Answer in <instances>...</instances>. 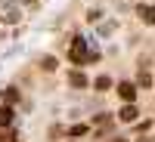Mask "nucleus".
<instances>
[{
  "label": "nucleus",
  "instance_id": "nucleus-1",
  "mask_svg": "<svg viewBox=\"0 0 155 142\" xmlns=\"http://www.w3.org/2000/svg\"><path fill=\"white\" fill-rule=\"evenodd\" d=\"M68 59L74 62V65H84V62H87V46H84V40H81V37H74V43H71V53H68Z\"/></svg>",
  "mask_w": 155,
  "mask_h": 142
},
{
  "label": "nucleus",
  "instance_id": "nucleus-2",
  "mask_svg": "<svg viewBox=\"0 0 155 142\" xmlns=\"http://www.w3.org/2000/svg\"><path fill=\"white\" fill-rule=\"evenodd\" d=\"M118 96H121L124 102H134V99H137V84H134V80H121V84H118Z\"/></svg>",
  "mask_w": 155,
  "mask_h": 142
},
{
  "label": "nucleus",
  "instance_id": "nucleus-3",
  "mask_svg": "<svg viewBox=\"0 0 155 142\" xmlns=\"http://www.w3.org/2000/svg\"><path fill=\"white\" fill-rule=\"evenodd\" d=\"M137 16L143 19L146 25H152V28H155V6H152V3H137Z\"/></svg>",
  "mask_w": 155,
  "mask_h": 142
},
{
  "label": "nucleus",
  "instance_id": "nucleus-4",
  "mask_svg": "<svg viewBox=\"0 0 155 142\" xmlns=\"http://www.w3.org/2000/svg\"><path fill=\"white\" fill-rule=\"evenodd\" d=\"M140 118V111H137V105H134V102H124V108L118 111V121H124V124H134Z\"/></svg>",
  "mask_w": 155,
  "mask_h": 142
},
{
  "label": "nucleus",
  "instance_id": "nucleus-5",
  "mask_svg": "<svg viewBox=\"0 0 155 142\" xmlns=\"http://www.w3.org/2000/svg\"><path fill=\"white\" fill-rule=\"evenodd\" d=\"M0 99H3V105H16V102L22 99V93H19V87H3Z\"/></svg>",
  "mask_w": 155,
  "mask_h": 142
},
{
  "label": "nucleus",
  "instance_id": "nucleus-6",
  "mask_svg": "<svg viewBox=\"0 0 155 142\" xmlns=\"http://www.w3.org/2000/svg\"><path fill=\"white\" fill-rule=\"evenodd\" d=\"M68 84H71L74 90H84V87H90V80H87V74H84V71H78V68H74V71L68 74Z\"/></svg>",
  "mask_w": 155,
  "mask_h": 142
},
{
  "label": "nucleus",
  "instance_id": "nucleus-7",
  "mask_svg": "<svg viewBox=\"0 0 155 142\" xmlns=\"http://www.w3.org/2000/svg\"><path fill=\"white\" fill-rule=\"evenodd\" d=\"M65 133H68L71 139H84V136L90 133V124H71V127H68Z\"/></svg>",
  "mask_w": 155,
  "mask_h": 142
},
{
  "label": "nucleus",
  "instance_id": "nucleus-8",
  "mask_svg": "<svg viewBox=\"0 0 155 142\" xmlns=\"http://www.w3.org/2000/svg\"><path fill=\"white\" fill-rule=\"evenodd\" d=\"M12 124V105H0V130H6Z\"/></svg>",
  "mask_w": 155,
  "mask_h": 142
},
{
  "label": "nucleus",
  "instance_id": "nucleus-9",
  "mask_svg": "<svg viewBox=\"0 0 155 142\" xmlns=\"http://www.w3.org/2000/svg\"><path fill=\"white\" fill-rule=\"evenodd\" d=\"M109 87H112V77H109V74H99L96 80H93V90H99V93H106Z\"/></svg>",
  "mask_w": 155,
  "mask_h": 142
},
{
  "label": "nucleus",
  "instance_id": "nucleus-10",
  "mask_svg": "<svg viewBox=\"0 0 155 142\" xmlns=\"http://www.w3.org/2000/svg\"><path fill=\"white\" fill-rule=\"evenodd\" d=\"M3 22H6V25L19 22V9H9V12H3Z\"/></svg>",
  "mask_w": 155,
  "mask_h": 142
},
{
  "label": "nucleus",
  "instance_id": "nucleus-11",
  "mask_svg": "<svg viewBox=\"0 0 155 142\" xmlns=\"http://www.w3.org/2000/svg\"><path fill=\"white\" fill-rule=\"evenodd\" d=\"M137 87H152V74H146V71H143V74L137 77Z\"/></svg>",
  "mask_w": 155,
  "mask_h": 142
},
{
  "label": "nucleus",
  "instance_id": "nucleus-12",
  "mask_svg": "<svg viewBox=\"0 0 155 142\" xmlns=\"http://www.w3.org/2000/svg\"><path fill=\"white\" fill-rule=\"evenodd\" d=\"M152 127H155L152 121H140V124H137V133H149V130H152Z\"/></svg>",
  "mask_w": 155,
  "mask_h": 142
},
{
  "label": "nucleus",
  "instance_id": "nucleus-13",
  "mask_svg": "<svg viewBox=\"0 0 155 142\" xmlns=\"http://www.w3.org/2000/svg\"><path fill=\"white\" fill-rule=\"evenodd\" d=\"M0 142H16V133L6 130V133H0Z\"/></svg>",
  "mask_w": 155,
  "mask_h": 142
},
{
  "label": "nucleus",
  "instance_id": "nucleus-14",
  "mask_svg": "<svg viewBox=\"0 0 155 142\" xmlns=\"http://www.w3.org/2000/svg\"><path fill=\"white\" fill-rule=\"evenodd\" d=\"M41 68H47V71H50V68H56V59H44V62H41Z\"/></svg>",
  "mask_w": 155,
  "mask_h": 142
},
{
  "label": "nucleus",
  "instance_id": "nucleus-15",
  "mask_svg": "<svg viewBox=\"0 0 155 142\" xmlns=\"http://www.w3.org/2000/svg\"><path fill=\"white\" fill-rule=\"evenodd\" d=\"M115 142H127V139H115Z\"/></svg>",
  "mask_w": 155,
  "mask_h": 142
},
{
  "label": "nucleus",
  "instance_id": "nucleus-16",
  "mask_svg": "<svg viewBox=\"0 0 155 142\" xmlns=\"http://www.w3.org/2000/svg\"><path fill=\"white\" fill-rule=\"evenodd\" d=\"M71 142H78V139H71Z\"/></svg>",
  "mask_w": 155,
  "mask_h": 142
}]
</instances>
